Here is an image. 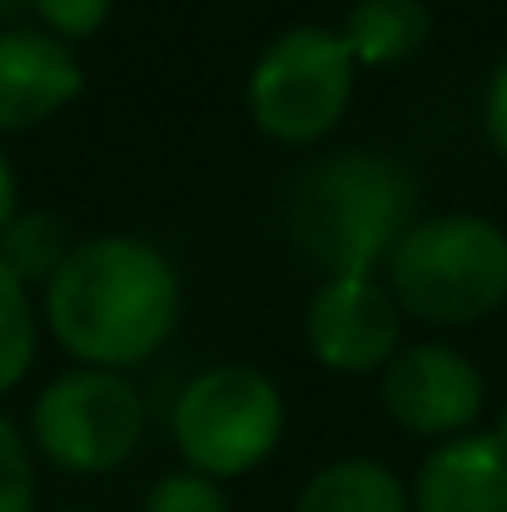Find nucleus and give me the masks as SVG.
Segmentation results:
<instances>
[{
  "label": "nucleus",
  "instance_id": "nucleus-1",
  "mask_svg": "<svg viewBox=\"0 0 507 512\" xmlns=\"http://www.w3.org/2000/svg\"><path fill=\"white\" fill-rule=\"evenodd\" d=\"M179 269L140 234H95L70 244L50 274L40 314L55 343L85 368L130 373L179 329Z\"/></svg>",
  "mask_w": 507,
  "mask_h": 512
},
{
  "label": "nucleus",
  "instance_id": "nucleus-3",
  "mask_svg": "<svg viewBox=\"0 0 507 512\" xmlns=\"http://www.w3.org/2000/svg\"><path fill=\"white\" fill-rule=\"evenodd\" d=\"M383 284L403 319L468 329L507 304V229L488 214L413 219L383 264Z\"/></svg>",
  "mask_w": 507,
  "mask_h": 512
},
{
  "label": "nucleus",
  "instance_id": "nucleus-21",
  "mask_svg": "<svg viewBox=\"0 0 507 512\" xmlns=\"http://www.w3.org/2000/svg\"><path fill=\"white\" fill-rule=\"evenodd\" d=\"M20 10H30V0H0V15H20Z\"/></svg>",
  "mask_w": 507,
  "mask_h": 512
},
{
  "label": "nucleus",
  "instance_id": "nucleus-18",
  "mask_svg": "<svg viewBox=\"0 0 507 512\" xmlns=\"http://www.w3.org/2000/svg\"><path fill=\"white\" fill-rule=\"evenodd\" d=\"M483 125H488L493 150L507 160V60L493 70V80H488V95H483Z\"/></svg>",
  "mask_w": 507,
  "mask_h": 512
},
{
  "label": "nucleus",
  "instance_id": "nucleus-11",
  "mask_svg": "<svg viewBox=\"0 0 507 512\" xmlns=\"http://www.w3.org/2000/svg\"><path fill=\"white\" fill-rule=\"evenodd\" d=\"M358 70H388L413 60L433 35L428 0H353L343 25H334Z\"/></svg>",
  "mask_w": 507,
  "mask_h": 512
},
{
  "label": "nucleus",
  "instance_id": "nucleus-20",
  "mask_svg": "<svg viewBox=\"0 0 507 512\" xmlns=\"http://www.w3.org/2000/svg\"><path fill=\"white\" fill-rule=\"evenodd\" d=\"M488 433H493V438H498V443L507 448V403L498 408V418H493V428H488Z\"/></svg>",
  "mask_w": 507,
  "mask_h": 512
},
{
  "label": "nucleus",
  "instance_id": "nucleus-2",
  "mask_svg": "<svg viewBox=\"0 0 507 512\" xmlns=\"http://www.w3.org/2000/svg\"><path fill=\"white\" fill-rule=\"evenodd\" d=\"M418 219V179L383 150H338L289 184V239L324 274H383Z\"/></svg>",
  "mask_w": 507,
  "mask_h": 512
},
{
  "label": "nucleus",
  "instance_id": "nucleus-14",
  "mask_svg": "<svg viewBox=\"0 0 507 512\" xmlns=\"http://www.w3.org/2000/svg\"><path fill=\"white\" fill-rule=\"evenodd\" d=\"M35 348H40L35 294L0 264V393L25 383V373L35 363Z\"/></svg>",
  "mask_w": 507,
  "mask_h": 512
},
{
  "label": "nucleus",
  "instance_id": "nucleus-16",
  "mask_svg": "<svg viewBox=\"0 0 507 512\" xmlns=\"http://www.w3.org/2000/svg\"><path fill=\"white\" fill-rule=\"evenodd\" d=\"M145 512H229V493H224V483H214L194 468H179L145 493Z\"/></svg>",
  "mask_w": 507,
  "mask_h": 512
},
{
  "label": "nucleus",
  "instance_id": "nucleus-6",
  "mask_svg": "<svg viewBox=\"0 0 507 512\" xmlns=\"http://www.w3.org/2000/svg\"><path fill=\"white\" fill-rule=\"evenodd\" d=\"M30 448L60 473H115L145 438V393L115 368H65L30 403Z\"/></svg>",
  "mask_w": 507,
  "mask_h": 512
},
{
  "label": "nucleus",
  "instance_id": "nucleus-15",
  "mask_svg": "<svg viewBox=\"0 0 507 512\" xmlns=\"http://www.w3.org/2000/svg\"><path fill=\"white\" fill-rule=\"evenodd\" d=\"M0 512H35V448L0 413Z\"/></svg>",
  "mask_w": 507,
  "mask_h": 512
},
{
  "label": "nucleus",
  "instance_id": "nucleus-17",
  "mask_svg": "<svg viewBox=\"0 0 507 512\" xmlns=\"http://www.w3.org/2000/svg\"><path fill=\"white\" fill-rule=\"evenodd\" d=\"M30 10H35L40 30H50L65 45H80V40L105 30L115 0H30Z\"/></svg>",
  "mask_w": 507,
  "mask_h": 512
},
{
  "label": "nucleus",
  "instance_id": "nucleus-12",
  "mask_svg": "<svg viewBox=\"0 0 507 512\" xmlns=\"http://www.w3.org/2000/svg\"><path fill=\"white\" fill-rule=\"evenodd\" d=\"M294 512H413V498L388 463L334 458L299 488Z\"/></svg>",
  "mask_w": 507,
  "mask_h": 512
},
{
  "label": "nucleus",
  "instance_id": "nucleus-8",
  "mask_svg": "<svg viewBox=\"0 0 507 512\" xmlns=\"http://www.w3.org/2000/svg\"><path fill=\"white\" fill-rule=\"evenodd\" d=\"M304 343L329 373H383L403 348V309L378 274H338L309 294Z\"/></svg>",
  "mask_w": 507,
  "mask_h": 512
},
{
  "label": "nucleus",
  "instance_id": "nucleus-10",
  "mask_svg": "<svg viewBox=\"0 0 507 512\" xmlns=\"http://www.w3.org/2000/svg\"><path fill=\"white\" fill-rule=\"evenodd\" d=\"M408 498L413 512H507V448L483 428L433 443Z\"/></svg>",
  "mask_w": 507,
  "mask_h": 512
},
{
  "label": "nucleus",
  "instance_id": "nucleus-7",
  "mask_svg": "<svg viewBox=\"0 0 507 512\" xmlns=\"http://www.w3.org/2000/svg\"><path fill=\"white\" fill-rule=\"evenodd\" d=\"M383 413L428 443H448L458 433H473L488 408V383L478 363L453 343H403L388 368L378 373Z\"/></svg>",
  "mask_w": 507,
  "mask_h": 512
},
{
  "label": "nucleus",
  "instance_id": "nucleus-19",
  "mask_svg": "<svg viewBox=\"0 0 507 512\" xmlns=\"http://www.w3.org/2000/svg\"><path fill=\"white\" fill-rule=\"evenodd\" d=\"M20 209V184H15V170H10V155L0 150V229L15 219Z\"/></svg>",
  "mask_w": 507,
  "mask_h": 512
},
{
  "label": "nucleus",
  "instance_id": "nucleus-9",
  "mask_svg": "<svg viewBox=\"0 0 507 512\" xmlns=\"http://www.w3.org/2000/svg\"><path fill=\"white\" fill-rule=\"evenodd\" d=\"M85 90V65L75 45L40 25L0 30V135H25L70 110Z\"/></svg>",
  "mask_w": 507,
  "mask_h": 512
},
{
  "label": "nucleus",
  "instance_id": "nucleus-4",
  "mask_svg": "<svg viewBox=\"0 0 507 512\" xmlns=\"http://www.w3.org/2000/svg\"><path fill=\"white\" fill-rule=\"evenodd\" d=\"M284 423V388L259 363H209L179 388L169 408V438L184 468L214 483H234L269 463Z\"/></svg>",
  "mask_w": 507,
  "mask_h": 512
},
{
  "label": "nucleus",
  "instance_id": "nucleus-13",
  "mask_svg": "<svg viewBox=\"0 0 507 512\" xmlns=\"http://www.w3.org/2000/svg\"><path fill=\"white\" fill-rule=\"evenodd\" d=\"M70 234H65V224L50 214V209H15V219L0 229V264L25 284V289H45L50 284V274L65 264V254H70Z\"/></svg>",
  "mask_w": 507,
  "mask_h": 512
},
{
  "label": "nucleus",
  "instance_id": "nucleus-5",
  "mask_svg": "<svg viewBox=\"0 0 507 512\" xmlns=\"http://www.w3.org/2000/svg\"><path fill=\"white\" fill-rule=\"evenodd\" d=\"M358 65L334 25L274 35L249 70V120L274 145H319L353 105Z\"/></svg>",
  "mask_w": 507,
  "mask_h": 512
}]
</instances>
